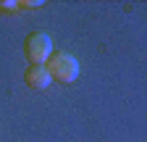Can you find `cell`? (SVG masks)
<instances>
[{"label":"cell","mask_w":147,"mask_h":142,"mask_svg":"<svg viewBox=\"0 0 147 142\" xmlns=\"http://www.w3.org/2000/svg\"><path fill=\"white\" fill-rule=\"evenodd\" d=\"M45 71L50 74V82L71 84L79 76V61L71 53H50V58L45 61Z\"/></svg>","instance_id":"cell-1"},{"label":"cell","mask_w":147,"mask_h":142,"mask_svg":"<svg viewBox=\"0 0 147 142\" xmlns=\"http://www.w3.org/2000/svg\"><path fill=\"white\" fill-rule=\"evenodd\" d=\"M53 53V40L47 37V32H32L24 40V55L29 66H45V61Z\"/></svg>","instance_id":"cell-2"},{"label":"cell","mask_w":147,"mask_h":142,"mask_svg":"<svg viewBox=\"0 0 147 142\" xmlns=\"http://www.w3.org/2000/svg\"><path fill=\"white\" fill-rule=\"evenodd\" d=\"M24 82H26V87H32V90H45V87L50 84V74L45 71V66H26Z\"/></svg>","instance_id":"cell-3"},{"label":"cell","mask_w":147,"mask_h":142,"mask_svg":"<svg viewBox=\"0 0 147 142\" xmlns=\"http://www.w3.org/2000/svg\"><path fill=\"white\" fill-rule=\"evenodd\" d=\"M16 11H18L16 0H0V13H16Z\"/></svg>","instance_id":"cell-4"},{"label":"cell","mask_w":147,"mask_h":142,"mask_svg":"<svg viewBox=\"0 0 147 142\" xmlns=\"http://www.w3.org/2000/svg\"><path fill=\"white\" fill-rule=\"evenodd\" d=\"M42 0H24V3H18V11H29V8H40Z\"/></svg>","instance_id":"cell-5"}]
</instances>
